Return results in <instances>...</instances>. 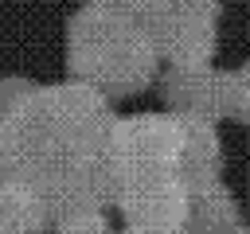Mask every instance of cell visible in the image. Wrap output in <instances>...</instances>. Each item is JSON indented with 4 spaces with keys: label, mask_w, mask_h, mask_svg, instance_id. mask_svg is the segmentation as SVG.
Wrapping results in <instances>:
<instances>
[{
    "label": "cell",
    "mask_w": 250,
    "mask_h": 234,
    "mask_svg": "<svg viewBox=\"0 0 250 234\" xmlns=\"http://www.w3.org/2000/svg\"><path fill=\"white\" fill-rule=\"evenodd\" d=\"M156 35L113 0H94L74 16L70 66L78 82L105 94H137L156 78Z\"/></svg>",
    "instance_id": "6da1fadb"
},
{
    "label": "cell",
    "mask_w": 250,
    "mask_h": 234,
    "mask_svg": "<svg viewBox=\"0 0 250 234\" xmlns=\"http://www.w3.org/2000/svg\"><path fill=\"white\" fill-rule=\"evenodd\" d=\"M180 152V117L176 113H137L113 117L102 164L113 179L145 176V172H176Z\"/></svg>",
    "instance_id": "7a4b0ae2"
},
{
    "label": "cell",
    "mask_w": 250,
    "mask_h": 234,
    "mask_svg": "<svg viewBox=\"0 0 250 234\" xmlns=\"http://www.w3.org/2000/svg\"><path fill=\"white\" fill-rule=\"evenodd\" d=\"M113 203L129 222V234H184L188 183L176 172H145L113 179Z\"/></svg>",
    "instance_id": "3957f363"
},
{
    "label": "cell",
    "mask_w": 250,
    "mask_h": 234,
    "mask_svg": "<svg viewBox=\"0 0 250 234\" xmlns=\"http://www.w3.org/2000/svg\"><path fill=\"white\" fill-rule=\"evenodd\" d=\"M219 0H168L156 23V51L172 66H207L215 55Z\"/></svg>",
    "instance_id": "277c9868"
},
{
    "label": "cell",
    "mask_w": 250,
    "mask_h": 234,
    "mask_svg": "<svg viewBox=\"0 0 250 234\" xmlns=\"http://www.w3.org/2000/svg\"><path fill=\"white\" fill-rule=\"evenodd\" d=\"M164 98L176 117H227V74H215L211 66H172L164 78Z\"/></svg>",
    "instance_id": "5b68a950"
},
{
    "label": "cell",
    "mask_w": 250,
    "mask_h": 234,
    "mask_svg": "<svg viewBox=\"0 0 250 234\" xmlns=\"http://www.w3.org/2000/svg\"><path fill=\"white\" fill-rule=\"evenodd\" d=\"M223 172V144L215 136L211 121L199 117H180V152H176V176L191 187L215 183Z\"/></svg>",
    "instance_id": "8992f818"
},
{
    "label": "cell",
    "mask_w": 250,
    "mask_h": 234,
    "mask_svg": "<svg viewBox=\"0 0 250 234\" xmlns=\"http://www.w3.org/2000/svg\"><path fill=\"white\" fill-rule=\"evenodd\" d=\"M238 226V207L230 191L215 179L188 191V226L184 234H230Z\"/></svg>",
    "instance_id": "52a82bcc"
},
{
    "label": "cell",
    "mask_w": 250,
    "mask_h": 234,
    "mask_svg": "<svg viewBox=\"0 0 250 234\" xmlns=\"http://www.w3.org/2000/svg\"><path fill=\"white\" fill-rule=\"evenodd\" d=\"M47 218L51 211L35 187H23V183L0 187V234H43Z\"/></svg>",
    "instance_id": "ba28073f"
},
{
    "label": "cell",
    "mask_w": 250,
    "mask_h": 234,
    "mask_svg": "<svg viewBox=\"0 0 250 234\" xmlns=\"http://www.w3.org/2000/svg\"><path fill=\"white\" fill-rule=\"evenodd\" d=\"M227 117H238L250 125V62L227 74Z\"/></svg>",
    "instance_id": "9c48e42d"
},
{
    "label": "cell",
    "mask_w": 250,
    "mask_h": 234,
    "mask_svg": "<svg viewBox=\"0 0 250 234\" xmlns=\"http://www.w3.org/2000/svg\"><path fill=\"white\" fill-rule=\"evenodd\" d=\"M230 234H250V230H242V226H234V230H230Z\"/></svg>",
    "instance_id": "30bf717a"
},
{
    "label": "cell",
    "mask_w": 250,
    "mask_h": 234,
    "mask_svg": "<svg viewBox=\"0 0 250 234\" xmlns=\"http://www.w3.org/2000/svg\"><path fill=\"white\" fill-rule=\"evenodd\" d=\"M125 234H129V230H125Z\"/></svg>",
    "instance_id": "8fae6325"
}]
</instances>
